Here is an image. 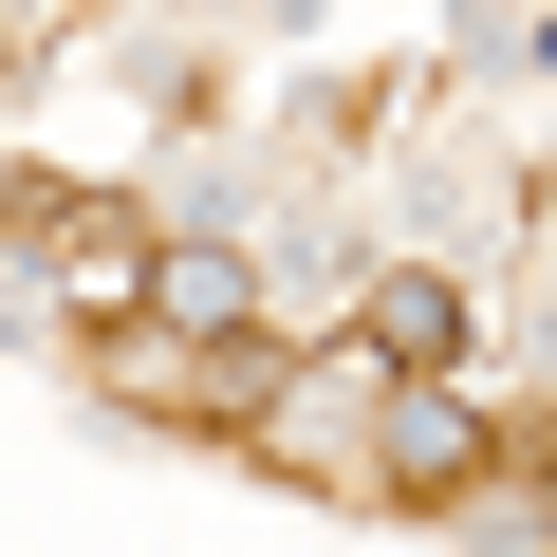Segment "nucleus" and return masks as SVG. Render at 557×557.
I'll return each mask as SVG.
<instances>
[{
    "label": "nucleus",
    "mask_w": 557,
    "mask_h": 557,
    "mask_svg": "<svg viewBox=\"0 0 557 557\" xmlns=\"http://www.w3.org/2000/svg\"><path fill=\"white\" fill-rule=\"evenodd\" d=\"M149 317H168V335H242V317H260V278H242L223 242H168V260H149Z\"/></svg>",
    "instance_id": "obj_1"
},
{
    "label": "nucleus",
    "mask_w": 557,
    "mask_h": 557,
    "mask_svg": "<svg viewBox=\"0 0 557 557\" xmlns=\"http://www.w3.org/2000/svg\"><path fill=\"white\" fill-rule=\"evenodd\" d=\"M372 354L391 372H446L465 354V298H446V278H372Z\"/></svg>",
    "instance_id": "obj_2"
}]
</instances>
